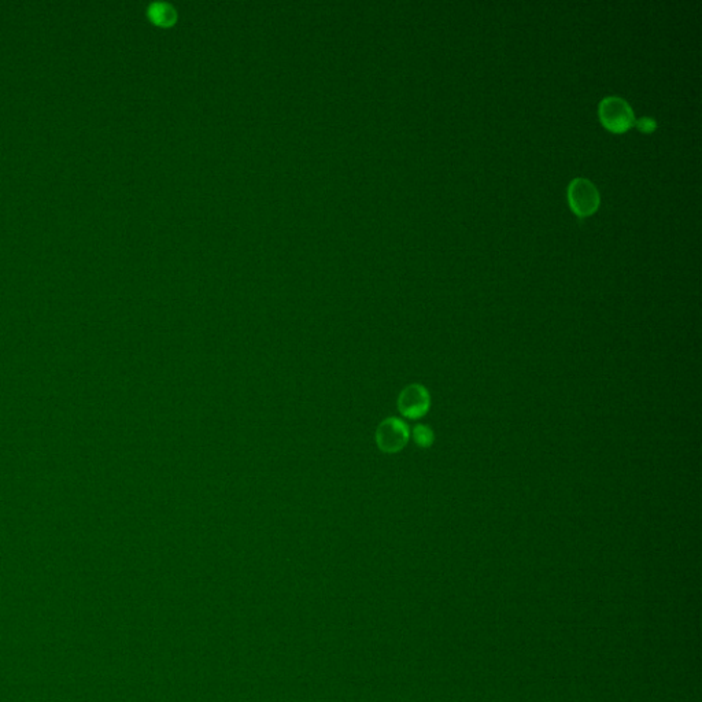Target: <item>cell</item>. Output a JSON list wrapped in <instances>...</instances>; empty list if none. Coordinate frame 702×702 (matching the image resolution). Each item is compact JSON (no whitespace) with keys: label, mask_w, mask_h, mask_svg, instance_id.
Masks as SVG:
<instances>
[{"label":"cell","mask_w":702,"mask_h":702,"mask_svg":"<svg viewBox=\"0 0 702 702\" xmlns=\"http://www.w3.org/2000/svg\"><path fill=\"white\" fill-rule=\"evenodd\" d=\"M598 114L605 128L615 134H623L635 122L631 106L619 97L603 99L598 106Z\"/></svg>","instance_id":"obj_1"},{"label":"cell","mask_w":702,"mask_h":702,"mask_svg":"<svg viewBox=\"0 0 702 702\" xmlns=\"http://www.w3.org/2000/svg\"><path fill=\"white\" fill-rule=\"evenodd\" d=\"M600 193L597 187L585 177H576L568 187V202L575 215L588 217L594 215L600 206Z\"/></svg>","instance_id":"obj_2"},{"label":"cell","mask_w":702,"mask_h":702,"mask_svg":"<svg viewBox=\"0 0 702 702\" xmlns=\"http://www.w3.org/2000/svg\"><path fill=\"white\" fill-rule=\"evenodd\" d=\"M409 441L408 426L396 417L384 420L376 432V442L379 449L384 453H398L406 446Z\"/></svg>","instance_id":"obj_3"},{"label":"cell","mask_w":702,"mask_h":702,"mask_svg":"<svg viewBox=\"0 0 702 702\" xmlns=\"http://www.w3.org/2000/svg\"><path fill=\"white\" fill-rule=\"evenodd\" d=\"M429 406H431L429 392L421 384H410L399 394L398 409L410 420L421 418L423 416H426Z\"/></svg>","instance_id":"obj_4"},{"label":"cell","mask_w":702,"mask_h":702,"mask_svg":"<svg viewBox=\"0 0 702 702\" xmlns=\"http://www.w3.org/2000/svg\"><path fill=\"white\" fill-rule=\"evenodd\" d=\"M148 13H150L151 18L156 21V23H161V25H169L175 21V10L172 6H169L166 3H154L150 7Z\"/></svg>","instance_id":"obj_5"},{"label":"cell","mask_w":702,"mask_h":702,"mask_svg":"<svg viewBox=\"0 0 702 702\" xmlns=\"http://www.w3.org/2000/svg\"><path fill=\"white\" fill-rule=\"evenodd\" d=\"M413 439L420 448H429L433 443V432L427 426L418 424L413 429Z\"/></svg>","instance_id":"obj_6"},{"label":"cell","mask_w":702,"mask_h":702,"mask_svg":"<svg viewBox=\"0 0 702 702\" xmlns=\"http://www.w3.org/2000/svg\"><path fill=\"white\" fill-rule=\"evenodd\" d=\"M634 125L641 131V132H644V134H650L653 132L656 128H657V122L654 121V118L652 117H641L638 119H635Z\"/></svg>","instance_id":"obj_7"}]
</instances>
